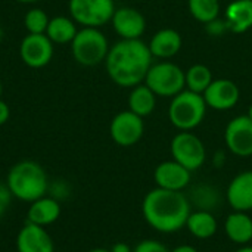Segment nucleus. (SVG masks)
<instances>
[{"label": "nucleus", "mask_w": 252, "mask_h": 252, "mask_svg": "<svg viewBox=\"0 0 252 252\" xmlns=\"http://www.w3.org/2000/svg\"><path fill=\"white\" fill-rule=\"evenodd\" d=\"M227 149L241 158L252 155V121L248 115H239L229 121L224 130Z\"/></svg>", "instance_id": "10"}, {"label": "nucleus", "mask_w": 252, "mask_h": 252, "mask_svg": "<svg viewBox=\"0 0 252 252\" xmlns=\"http://www.w3.org/2000/svg\"><path fill=\"white\" fill-rule=\"evenodd\" d=\"M235 252H252V247H250V245H242L241 248H238Z\"/></svg>", "instance_id": "33"}, {"label": "nucleus", "mask_w": 252, "mask_h": 252, "mask_svg": "<svg viewBox=\"0 0 252 252\" xmlns=\"http://www.w3.org/2000/svg\"><path fill=\"white\" fill-rule=\"evenodd\" d=\"M143 83L158 97H174L186 87L185 71L170 61L152 63Z\"/></svg>", "instance_id": "6"}, {"label": "nucleus", "mask_w": 252, "mask_h": 252, "mask_svg": "<svg viewBox=\"0 0 252 252\" xmlns=\"http://www.w3.org/2000/svg\"><path fill=\"white\" fill-rule=\"evenodd\" d=\"M248 117H250V120L252 121V103H251V106H250V109H248V114H247Z\"/></svg>", "instance_id": "36"}, {"label": "nucleus", "mask_w": 252, "mask_h": 252, "mask_svg": "<svg viewBox=\"0 0 252 252\" xmlns=\"http://www.w3.org/2000/svg\"><path fill=\"white\" fill-rule=\"evenodd\" d=\"M133 252H170V250L155 239H145L133 248Z\"/></svg>", "instance_id": "27"}, {"label": "nucleus", "mask_w": 252, "mask_h": 252, "mask_svg": "<svg viewBox=\"0 0 252 252\" xmlns=\"http://www.w3.org/2000/svg\"><path fill=\"white\" fill-rule=\"evenodd\" d=\"M49 21V16L41 9H31L24 18L25 28L30 34H46Z\"/></svg>", "instance_id": "26"}, {"label": "nucleus", "mask_w": 252, "mask_h": 252, "mask_svg": "<svg viewBox=\"0 0 252 252\" xmlns=\"http://www.w3.org/2000/svg\"><path fill=\"white\" fill-rule=\"evenodd\" d=\"M111 22L115 32L123 40H137L146 31V19L143 13L130 6L115 9Z\"/></svg>", "instance_id": "13"}, {"label": "nucleus", "mask_w": 252, "mask_h": 252, "mask_svg": "<svg viewBox=\"0 0 252 252\" xmlns=\"http://www.w3.org/2000/svg\"><path fill=\"white\" fill-rule=\"evenodd\" d=\"M226 198L233 211H252V171H242L232 179Z\"/></svg>", "instance_id": "16"}, {"label": "nucleus", "mask_w": 252, "mask_h": 252, "mask_svg": "<svg viewBox=\"0 0 252 252\" xmlns=\"http://www.w3.org/2000/svg\"><path fill=\"white\" fill-rule=\"evenodd\" d=\"M190 213V201L183 192L155 188L145 195L142 202L145 221L159 233L182 230Z\"/></svg>", "instance_id": "2"}, {"label": "nucleus", "mask_w": 252, "mask_h": 252, "mask_svg": "<svg viewBox=\"0 0 252 252\" xmlns=\"http://www.w3.org/2000/svg\"><path fill=\"white\" fill-rule=\"evenodd\" d=\"M111 252H133V248L126 242H118L111 248Z\"/></svg>", "instance_id": "31"}, {"label": "nucleus", "mask_w": 252, "mask_h": 252, "mask_svg": "<svg viewBox=\"0 0 252 252\" xmlns=\"http://www.w3.org/2000/svg\"><path fill=\"white\" fill-rule=\"evenodd\" d=\"M202 96L208 108L216 111H229L239 102L241 90L235 81L229 78H217L213 80Z\"/></svg>", "instance_id": "12"}, {"label": "nucleus", "mask_w": 252, "mask_h": 252, "mask_svg": "<svg viewBox=\"0 0 252 252\" xmlns=\"http://www.w3.org/2000/svg\"><path fill=\"white\" fill-rule=\"evenodd\" d=\"M185 227H188L189 233L196 239H210L217 233L219 223L213 213L207 210H198L190 213Z\"/></svg>", "instance_id": "21"}, {"label": "nucleus", "mask_w": 252, "mask_h": 252, "mask_svg": "<svg viewBox=\"0 0 252 252\" xmlns=\"http://www.w3.org/2000/svg\"><path fill=\"white\" fill-rule=\"evenodd\" d=\"M224 21L229 31L247 32L252 28V0H233L224 10Z\"/></svg>", "instance_id": "19"}, {"label": "nucleus", "mask_w": 252, "mask_h": 252, "mask_svg": "<svg viewBox=\"0 0 252 252\" xmlns=\"http://www.w3.org/2000/svg\"><path fill=\"white\" fill-rule=\"evenodd\" d=\"M185 78H186V89L199 94H204V92L214 80L211 69L202 63H195L188 71H185Z\"/></svg>", "instance_id": "24"}, {"label": "nucleus", "mask_w": 252, "mask_h": 252, "mask_svg": "<svg viewBox=\"0 0 252 252\" xmlns=\"http://www.w3.org/2000/svg\"><path fill=\"white\" fill-rule=\"evenodd\" d=\"M18 252H55V244L46 227L27 223L16 235Z\"/></svg>", "instance_id": "15"}, {"label": "nucleus", "mask_w": 252, "mask_h": 252, "mask_svg": "<svg viewBox=\"0 0 252 252\" xmlns=\"http://www.w3.org/2000/svg\"><path fill=\"white\" fill-rule=\"evenodd\" d=\"M190 177L192 171H189L186 167L174 159L158 164L154 171V182L157 188L176 192H183L189 186Z\"/></svg>", "instance_id": "14"}, {"label": "nucleus", "mask_w": 252, "mask_h": 252, "mask_svg": "<svg viewBox=\"0 0 252 252\" xmlns=\"http://www.w3.org/2000/svg\"><path fill=\"white\" fill-rule=\"evenodd\" d=\"M71 50L74 59L84 66H94L105 62L109 52V44L105 34L99 28L83 27L77 31L71 41Z\"/></svg>", "instance_id": "5"}, {"label": "nucleus", "mask_w": 252, "mask_h": 252, "mask_svg": "<svg viewBox=\"0 0 252 252\" xmlns=\"http://www.w3.org/2000/svg\"><path fill=\"white\" fill-rule=\"evenodd\" d=\"M89 252H111V250H106V248H93Z\"/></svg>", "instance_id": "34"}, {"label": "nucleus", "mask_w": 252, "mask_h": 252, "mask_svg": "<svg viewBox=\"0 0 252 252\" xmlns=\"http://www.w3.org/2000/svg\"><path fill=\"white\" fill-rule=\"evenodd\" d=\"M114 12V0H69L71 18L83 27L100 28L112 19Z\"/></svg>", "instance_id": "8"}, {"label": "nucleus", "mask_w": 252, "mask_h": 252, "mask_svg": "<svg viewBox=\"0 0 252 252\" xmlns=\"http://www.w3.org/2000/svg\"><path fill=\"white\" fill-rule=\"evenodd\" d=\"M12 193L10 190L7 189L6 183H1L0 182V219L4 216V213L7 211V208L10 207V202H12Z\"/></svg>", "instance_id": "28"}, {"label": "nucleus", "mask_w": 252, "mask_h": 252, "mask_svg": "<svg viewBox=\"0 0 252 252\" xmlns=\"http://www.w3.org/2000/svg\"><path fill=\"white\" fill-rule=\"evenodd\" d=\"M224 233L236 245H248L252 241V217L248 213L233 211L224 220Z\"/></svg>", "instance_id": "20"}, {"label": "nucleus", "mask_w": 252, "mask_h": 252, "mask_svg": "<svg viewBox=\"0 0 252 252\" xmlns=\"http://www.w3.org/2000/svg\"><path fill=\"white\" fill-rule=\"evenodd\" d=\"M152 53L149 46L137 40H120L112 47L105 59V66L109 78L120 87L133 89L142 84L152 65Z\"/></svg>", "instance_id": "1"}, {"label": "nucleus", "mask_w": 252, "mask_h": 252, "mask_svg": "<svg viewBox=\"0 0 252 252\" xmlns=\"http://www.w3.org/2000/svg\"><path fill=\"white\" fill-rule=\"evenodd\" d=\"M173 159L186 167L189 171L201 168L207 159L204 142L192 131H179L170 145Z\"/></svg>", "instance_id": "7"}, {"label": "nucleus", "mask_w": 252, "mask_h": 252, "mask_svg": "<svg viewBox=\"0 0 252 252\" xmlns=\"http://www.w3.org/2000/svg\"><path fill=\"white\" fill-rule=\"evenodd\" d=\"M145 133L143 118L131 112L130 109L117 114L109 126L111 139L123 148H130L136 145Z\"/></svg>", "instance_id": "9"}, {"label": "nucleus", "mask_w": 252, "mask_h": 252, "mask_svg": "<svg viewBox=\"0 0 252 252\" xmlns=\"http://www.w3.org/2000/svg\"><path fill=\"white\" fill-rule=\"evenodd\" d=\"M207 108L208 106L202 94L186 89L171 97L168 118L180 131H192L204 121Z\"/></svg>", "instance_id": "4"}, {"label": "nucleus", "mask_w": 252, "mask_h": 252, "mask_svg": "<svg viewBox=\"0 0 252 252\" xmlns=\"http://www.w3.org/2000/svg\"><path fill=\"white\" fill-rule=\"evenodd\" d=\"M19 56L30 68L46 66L53 56V43L46 34L25 35L19 46Z\"/></svg>", "instance_id": "11"}, {"label": "nucleus", "mask_w": 252, "mask_h": 252, "mask_svg": "<svg viewBox=\"0 0 252 252\" xmlns=\"http://www.w3.org/2000/svg\"><path fill=\"white\" fill-rule=\"evenodd\" d=\"M16 1H21V3H34V1H38V0H16Z\"/></svg>", "instance_id": "35"}, {"label": "nucleus", "mask_w": 252, "mask_h": 252, "mask_svg": "<svg viewBox=\"0 0 252 252\" xmlns=\"http://www.w3.org/2000/svg\"><path fill=\"white\" fill-rule=\"evenodd\" d=\"M148 46L154 58L170 59L182 50L183 38L177 30L162 28L152 35Z\"/></svg>", "instance_id": "17"}, {"label": "nucleus", "mask_w": 252, "mask_h": 252, "mask_svg": "<svg viewBox=\"0 0 252 252\" xmlns=\"http://www.w3.org/2000/svg\"><path fill=\"white\" fill-rule=\"evenodd\" d=\"M188 9L190 15L202 24H208L220 16L219 0H188Z\"/></svg>", "instance_id": "25"}, {"label": "nucleus", "mask_w": 252, "mask_h": 252, "mask_svg": "<svg viewBox=\"0 0 252 252\" xmlns=\"http://www.w3.org/2000/svg\"><path fill=\"white\" fill-rule=\"evenodd\" d=\"M157 94L145 84H139L131 89L128 94V109L136 115L145 118L151 115L157 106Z\"/></svg>", "instance_id": "22"}, {"label": "nucleus", "mask_w": 252, "mask_h": 252, "mask_svg": "<svg viewBox=\"0 0 252 252\" xmlns=\"http://www.w3.org/2000/svg\"><path fill=\"white\" fill-rule=\"evenodd\" d=\"M6 186L13 198L31 204L47 193L49 179L38 162L24 159L9 170L6 176Z\"/></svg>", "instance_id": "3"}, {"label": "nucleus", "mask_w": 252, "mask_h": 252, "mask_svg": "<svg viewBox=\"0 0 252 252\" xmlns=\"http://www.w3.org/2000/svg\"><path fill=\"white\" fill-rule=\"evenodd\" d=\"M9 117H10V109H9V106H7L6 102H3V100L0 99V126H3V124L9 120Z\"/></svg>", "instance_id": "30"}, {"label": "nucleus", "mask_w": 252, "mask_h": 252, "mask_svg": "<svg viewBox=\"0 0 252 252\" xmlns=\"http://www.w3.org/2000/svg\"><path fill=\"white\" fill-rule=\"evenodd\" d=\"M61 217V204L58 199L52 196H41L30 204V208L27 211V223L47 227L58 221Z\"/></svg>", "instance_id": "18"}, {"label": "nucleus", "mask_w": 252, "mask_h": 252, "mask_svg": "<svg viewBox=\"0 0 252 252\" xmlns=\"http://www.w3.org/2000/svg\"><path fill=\"white\" fill-rule=\"evenodd\" d=\"M1 90H3V89H1V83H0V96H1Z\"/></svg>", "instance_id": "37"}, {"label": "nucleus", "mask_w": 252, "mask_h": 252, "mask_svg": "<svg viewBox=\"0 0 252 252\" xmlns=\"http://www.w3.org/2000/svg\"><path fill=\"white\" fill-rule=\"evenodd\" d=\"M77 31L78 30L75 28L74 19H69L66 16H55L49 21L46 35L50 38L52 43L65 44L74 40Z\"/></svg>", "instance_id": "23"}, {"label": "nucleus", "mask_w": 252, "mask_h": 252, "mask_svg": "<svg viewBox=\"0 0 252 252\" xmlns=\"http://www.w3.org/2000/svg\"><path fill=\"white\" fill-rule=\"evenodd\" d=\"M205 25H207V31H208L211 35H223L226 31H229V28H227V24H226L224 18L221 19L220 16H219L217 19H214V21H211V22L205 24Z\"/></svg>", "instance_id": "29"}, {"label": "nucleus", "mask_w": 252, "mask_h": 252, "mask_svg": "<svg viewBox=\"0 0 252 252\" xmlns=\"http://www.w3.org/2000/svg\"><path fill=\"white\" fill-rule=\"evenodd\" d=\"M170 252H199L195 247H192V245H179V247H176L174 250H171Z\"/></svg>", "instance_id": "32"}]
</instances>
